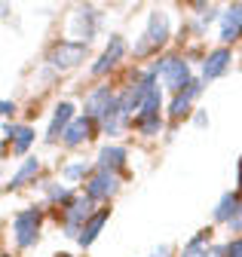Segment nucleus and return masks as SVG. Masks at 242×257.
<instances>
[{
  "label": "nucleus",
  "mask_w": 242,
  "mask_h": 257,
  "mask_svg": "<svg viewBox=\"0 0 242 257\" xmlns=\"http://www.w3.org/2000/svg\"><path fill=\"white\" fill-rule=\"evenodd\" d=\"M169 34H172V19L169 13L163 10H154L147 16V28H144V34L138 37V43L132 46V55L135 58H147L150 52H157L169 43Z\"/></svg>",
  "instance_id": "1"
},
{
  "label": "nucleus",
  "mask_w": 242,
  "mask_h": 257,
  "mask_svg": "<svg viewBox=\"0 0 242 257\" xmlns=\"http://www.w3.org/2000/svg\"><path fill=\"white\" fill-rule=\"evenodd\" d=\"M154 64H157V71H160L163 86H166V89H172L175 95H178V92H184V89L193 83V77H190V64H187V58H184V55L172 52V55L157 58Z\"/></svg>",
  "instance_id": "2"
},
{
  "label": "nucleus",
  "mask_w": 242,
  "mask_h": 257,
  "mask_svg": "<svg viewBox=\"0 0 242 257\" xmlns=\"http://www.w3.org/2000/svg\"><path fill=\"white\" fill-rule=\"evenodd\" d=\"M98 208H92V199L86 196H77L71 205H65V208H58V217H62V233L68 236V239H80V233H83V227H86V220L92 217Z\"/></svg>",
  "instance_id": "3"
},
{
  "label": "nucleus",
  "mask_w": 242,
  "mask_h": 257,
  "mask_svg": "<svg viewBox=\"0 0 242 257\" xmlns=\"http://www.w3.org/2000/svg\"><path fill=\"white\" fill-rule=\"evenodd\" d=\"M40 223H43V211L40 208H22L13 217V239L22 251L34 248L40 239Z\"/></svg>",
  "instance_id": "4"
},
{
  "label": "nucleus",
  "mask_w": 242,
  "mask_h": 257,
  "mask_svg": "<svg viewBox=\"0 0 242 257\" xmlns=\"http://www.w3.org/2000/svg\"><path fill=\"white\" fill-rule=\"evenodd\" d=\"M86 55H89V43H83V40H58L49 49L46 64L52 71H71V68H77V64L86 61Z\"/></svg>",
  "instance_id": "5"
},
{
  "label": "nucleus",
  "mask_w": 242,
  "mask_h": 257,
  "mask_svg": "<svg viewBox=\"0 0 242 257\" xmlns=\"http://www.w3.org/2000/svg\"><path fill=\"white\" fill-rule=\"evenodd\" d=\"M126 52H129V46H126V40L119 37V34H113V37H107V49L98 55V61L92 64V77H104V74H110L119 61L126 58Z\"/></svg>",
  "instance_id": "6"
},
{
  "label": "nucleus",
  "mask_w": 242,
  "mask_h": 257,
  "mask_svg": "<svg viewBox=\"0 0 242 257\" xmlns=\"http://www.w3.org/2000/svg\"><path fill=\"white\" fill-rule=\"evenodd\" d=\"M218 19H221L218 40H221L224 46H233L236 40H242V4H230Z\"/></svg>",
  "instance_id": "7"
},
{
  "label": "nucleus",
  "mask_w": 242,
  "mask_h": 257,
  "mask_svg": "<svg viewBox=\"0 0 242 257\" xmlns=\"http://www.w3.org/2000/svg\"><path fill=\"white\" fill-rule=\"evenodd\" d=\"M116 190H119V178L110 175V172H98L86 181V196L92 199V202H107L110 196H116Z\"/></svg>",
  "instance_id": "8"
},
{
  "label": "nucleus",
  "mask_w": 242,
  "mask_h": 257,
  "mask_svg": "<svg viewBox=\"0 0 242 257\" xmlns=\"http://www.w3.org/2000/svg\"><path fill=\"white\" fill-rule=\"evenodd\" d=\"M71 28H74V34L83 37V43L95 40V34L101 31V13L92 10V7H80L74 13V19H71Z\"/></svg>",
  "instance_id": "9"
},
{
  "label": "nucleus",
  "mask_w": 242,
  "mask_h": 257,
  "mask_svg": "<svg viewBox=\"0 0 242 257\" xmlns=\"http://www.w3.org/2000/svg\"><path fill=\"white\" fill-rule=\"evenodd\" d=\"M230 64H233V55H230V49L227 46H218V49H211L208 55H205V61H202V83H208V80H218V77H224L227 71H230Z\"/></svg>",
  "instance_id": "10"
},
{
  "label": "nucleus",
  "mask_w": 242,
  "mask_h": 257,
  "mask_svg": "<svg viewBox=\"0 0 242 257\" xmlns=\"http://www.w3.org/2000/svg\"><path fill=\"white\" fill-rule=\"evenodd\" d=\"M113 101H116V95H113L107 86H95L92 92L86 95V101H83V110H86V116H89V119H95V122H98V119L107 113V107H110Z\"/></svg>",
  "instance_id": "11"
},
{
  "label": "nucleus",
  "mask_w": 242,
  "mask_h": 257,
  "mask_svg": "<svg viewBox=\"0 0 242 257\" xmlns=\"http://www.w3.org/2000/svg\"><path fill=\"white\" fill-rule=\"evenodd\" d=\"M74 119H77V116H74V104H71V101H58V104H55V110H52L49 128H46V141H49V144H55L58 138L68 132V125H71Z\"/></svg>",
  "instance_id": "12"
},
{
  "label": "nucleus",
  "mask_w": 242,
  "mask_h": 257,
  "mask_svg": "<svg viewBox=\"0 0 242 257\" xmlns=\"http://www.w3.org/2000/svg\"><path fill=\"white\" fill-rule=\"evenodd\" d=\"M239 208H242V193L239 190H227L224 196L218 199L211 217H215V223H227V227H230V223L239 217Z\"/></svg>",
  "instance_id": "13"
},
{
  "label": "nucleus",
  "mask_w": 242,
  "mask_h": 257,
  "mask_svg": "<svg viewBox=\"0 0 242 257\" xmlns=\"http://www.w3.org/2000/svg\"><path fill=\"white\" fill-rule=\"evenodd\" d=\"M126 163H129L126 147H119V144H104V147L98 150V163H95V169H98V172H110V175H116Z\"/></svg>",
  "instance_id": "14"
},
{
  "label": "nucleus",
  "mask_w": 242,
  "mask_h": 257,
  "mask_svg": "<svg viewBox=\"0 0 242 257\" xmlns=\"http://www.w3.org/2000/svg\"><path fill=\"white\" fill-rule=\"evenodd\" d=\"M101 122V128H104V132L110 135V138H116V135H123L126 132V128H129V122H132V116L123 110V104H119V98L107 107V113L98 119Z\"/></svg>",
  "instance_id": "15"
},
{
  "label": "nucleus",
  "mask_w": 242,
  "mask_h": 257,
  "mask_svg": "<svg viewBox=\"0 0 242 257\" xmlns=\"http://www.w3.org/2000/svg\"><path fill=\"white\" fill-rule=\"evenodd\" d=\"M199 92H202V80H193L184 92H178L175 98H172V104H169V116H172V119L187 116V113H190V107H193V101L199 98Z\"/></svg>",
  "instance_id": "16"
},
{
  "label": "nucleus",
  "mask_w": 242,
  "mask_h": 257,
  "mask_svg": "<svg viewBox=\"0 0 242 257\" xmlns=\"http://www.w3.org/2000/svg\"><path fill=\"white\" fill-rule=\"evenodd\" d=\"M92 132H95V119H89V116L83 113V116H77V119L68 125V132L62 135V144H65V147H80V144H86L89 138H92Z\"/></svg>",
  "instance_id": "17"
},
{
  "label": "nucleus",
  "mask_w": 242,
  "mask_h": 257,
  "mask_svg": "<svg viewBox=\"0 0 242 257\" xmlns=\"http://www.w3.org/2000/svg\"><path fill=\"white\" fill-rule=\"evenodd\" d=\"M37 175H40V159H37V156H28L25 163L19 166V172L7 181V190H10V193H13V190H22L28 181H34Z\"/></svg>",
  "instance_id": "18"
},
{
  "label": "nucleus",
  "mask_w": 242,
  "mask_h": 257,
  "mask_svg": "<svg viewBox=\"0 0 242 257\" xmlns=\"http://www.w3.org/2000/svg\"><path fill=\"white\" fill-rule=\"evenodd\" d=\"M107 217H110V211H107V208H98L92 217L86 220V227H83V233H80V239H77V242H80L83 248H89V245L98 239V233H101V227L107 223Z\"/></svg>",
  "instance_id": "19"
},
{
  "label": "nucleus",
  "mask_w": 242,
  "mask_h": 257,
  "mask_svg": "<svg viewBox=\"0 0 242 257\" xmlns=\"http://www.w3.org/2000/svg\"><path fill=\"white\" fill-rule=\"evenodd\" d=\"M208 236H211V230H199L184 248H181V257H205V254L211 251V248H208V242H211Z\"/></svg>",
  "instance_id": "20"
},
{
  "label": "nucleus",
  "mask_w": 242,
  "mask_h": 257,
  "mask_svg": "<svg viewBox=\"0 0 242 257\" xmlns=\"http://www.w3.org/2000/svg\"><path fill=\"white\" fill-rule=\"evenodd\" d=\"M34 144V128L31 125H13V153H28Z\"/></svg>",
  "instance_id": "21"
},
{
  "label": "nucleus",
  "mask_w": 242,
  "mask_h": 257,
  "mask_svg": "<svg viewBox=\"0 0 242 257\" xmlns=\"http://www.w3.org/2000/svg\"><path fill=\"white\" fill-rule=\"evenodd\" d=\"M46 199L52 202V205H58V208H65V205H71L77 196H74V190L71 187H58V184H46Z\"/></svg>",
  "instance_id": "22"
},
{
  "label": "nucleus",
  "mask_w": 242,
  "mask_h": 257,
  "mask_svg": "<svg viewBox=\"0 0 242 257\" xmlns=\"http://www.w3.org/2000/svg\"><path fill=\"white\" fill-rule=\"evenodd\" d=\"M135 128L141 138H157L163 128V116H135Z\"/></svg>",
  "instance_id": "23"
},
{
  "label": "nucleus",
  "mask_w": 242,
  "mask_h": 257,
  "mask_svg": "<svg viewBox=\"0 0 242 257\" xmlns=\"http://www.w3.org/2000/svg\"><path fill=\"white\" fill-rule=\"evenodd\" d=\"M95 172H92V166L89 163H83V159H74V163H68L65 166V178L68 181H89Z\"/></svg>",
  "instance_id": "24"
},
{
  "label": "nucleus",
  "mask_w": 242,
  "mask_h": 257,
  "mask_svg": "<svg viewBox=\"0 0 242 257\" xmlns=\"http://www.w3.org/2000/svg\"><path fill=\"white\" fill-rule=\"evenodd\" d=\"M196 13H199V16L193 19V31H196V34H202V31L215 22V13H218V10L211 7V4H196Z\"/></svg>",
  "instance_id": "25"
},
{
  "label": "nucleus",
  "mask_w": 242,
  "mask_h": 257,
  "mask_svg": "<svg viewBox=\"0 0 242 257\" xmlns=\"http://www.w3.org/2000/svg\"><path fill=\"white\" fill-rule=\"evenodd\" d=\"M224 257H242V236H236L224 245Z\"/></svg>",
  "instance_id": "26"
},
{
  "label": "nucleus",
  "mask_w": 242,
  "mask_h": 257,
  "mask_svg": "<svg viewBox=\"0 0 242 257\" xmlns=\"http://www.w3.org/2000/svg\"><path fill=\"white\" fill-rule=\"evenodd\" d=\"M150 257H172V245H157Z\"/></svg>",
  "instance_id": "27"
},
{
  "label": "nucleus",
  "mask_w": 242,
  "mask_h": 257,
  "mask_svg": "<svg viewBox=\"0 0 242 257\" xmlns=\"http://www.w3.org/2000/svg\"><path fill=\"white\" fill-rule=\"evenodd\" d=\"M193 125H208V116H205V110H196V116H193Z\"/></svg>",
  "instance_id": "28"
},
{
  "label": "nucleus",
  "mask_w": 242,
  "mask_h": 257,
  "mask_svg": "<svg viewBox=\"0 0 242 257\" xmlns=\"http://www.w3.org/2000/svg\"><path fill=\"white\" fill-rule=\"evenodd\" d=\"M0 110H4V116H10V113H16V104L13 101H4V104H0Z\"/></svg>",
  "instance_id": "29"
},
{
  "label": "nucleus",
  "mask_w": 242,
  "mask_h": 257,
  "mask_svg": "<svg viewBox=\"0 0 242 257\" xmlns=\"http://www.w3.org/2000/svg\"><path fill=\"white\" fill-rule=\"evenodd\" d=\"M205 257H224V245H215V248H211Z\"/></svg>",
  "instance_id": "30"
},
{
  "label": "nucleus",
  "mask_w": 242,
  "mask_h": 257,
  "mask_svg": "<svg viewBox=\"0 0 242 257\" xmlns=\"http://www.w3.org/2000/svg\"><path fill=\"white\" fill-rule=\"evenodd\" d=\"M236 184H239V190H242V156H239V166H236Z\"/></svg>",
  "instance_id": "31"
},
{
  "label": "nucleus",
  "mask_w": 242,
  "mask_h": 257,
  "mask_svg": "<svg viewBox=\"0 0 242 257\" xmlns=\"http://www.w3.org/2000/svg\"><path fill=\"white\" fill-rule=\"evenodd\" d=\"M55 257H71V254H55Z\"/></svg>",
  "instance_id": "32"
}]
</instances>
